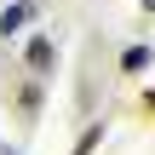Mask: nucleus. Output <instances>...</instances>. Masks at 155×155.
Returning a JSON list of instances; mask_svg holds the SVG:
<instances>
[{
	"label": "nucleus",
	"instance_id": "obj_1",
	"mask_svg": "<svg viewBox=\"0 0 155 155\" xmlns=\"http://www.w3.org/2000/svg\"><path fill=\"white\" fill-rule=\"evenodd\" d=\"M29 69H52V40H29Z\"/></svg>",
	"mask_w": 155,
	"mask_h": 155
},
{
	"label": "nucleus",
	"instance_id": "obj_2",
	"mask_svg": "<svg viewBox=\"0 0 155 155\" xmlns=\"http://www.w3.org/2000/svg\"><path fill=\"white\" fill-rule=\"evenodd\" d=\"M144 63H150V46H127V52H121V69H127V75H138Z\"/></svg>",
	"mask_w": 155,
	"mask_h": 155
},
{
	"label": "nucleus",
	"instance_id": "obj_5",
	"mask_svg": "<svg viewBox=\"0 0 155 155\" xmlns=\"http://www.w3.org/2000/svg\"><path fill=\"white\" fill-rule=\"evenodd\" d=\"M0 155H12V150H6V144H0Z\"/></svg>",
	"mask_w": 155,
	"mask_h": 155
},
{
	"label": "nucleus",
	"instance_id": "obj_3",
	"mask_svg": "<svg viewBox=\"0 0 155 155\" xmlns=\"http://www.w3.org/2000/svg\"><path fill=\"white\" fill-rule=\"evenodd\" d=\"M23 17H29V6H12V12L0 17V35H17V29H23Z\"/></svg>",
	"mask_w": 155,
	"mask_h": 155
},
{
	"label": "nucleus",
	"instance_id": "obj_4",
	"mask_svg": "<svg viewBox=\"0 0 155 155\" xmlns=\"http://www.w3.org/2000/svg\"><path fill=\"white\" fill-rule=\"evenodd\" d=\"M144 12H155V0H144Z\"/></svg>",
	"mask_w": 155,
	"mask_h": 155
}]
</instances>
